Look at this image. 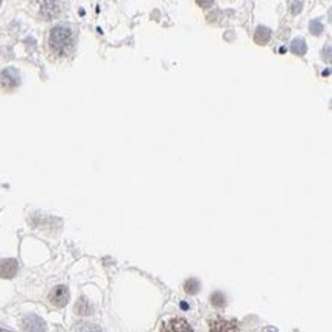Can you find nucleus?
I'll return each instance as SVG.
<instances>
[{"label":"nucleus","mask_w":332,"mask_h":332,"mask_svg":"<svg viewBox=\"0 0 332 332\" xmlns=\"http://www.w3.org/2000/svg\"><path fill=\"white\" fill-rule=\"evenodd\" d=\"M92 311H94V308H92V305L89 303L88 299H85V297L78 299V302L75 305V312L78 315H91Z\"/></svg>","instance_id":"9d476101"},{"label":"nucleus","mask_w":332,"mask_h":332,"mask_svg":"<svg viewBox=\"0 0 332 332\" xmlns=\"http://www.w3.org/2000/svg\"><path fill=\"white\" fill-rule=\"evenodd\" d=\"M225 303H227V299H225V296L220 291H216L211 296V305L214 308H224Z\"/></svg>","instance_id":"f8f14e48"},{"label":"nucleus","mask_w":332,"mask_h":332,"mask_svg":"<svg viewBox=\"0 0 332 332\" xmlns=\"http://www.w3.org/2000/svg\"><path fill=\"white\" fill-rule=\"evenodd\" d=\"M291 51L296 55H303L306 52V45L303 39H296L291 43Z\"/></svg>","instance_id":"9b49d317"},{"label":"nucleus","mask_w":332,"mask_h":332,"mask_svg":"<svg viewBox=\"0 0 332 332\" xmlns=\"http://www.w3.org/2000/svg\"><path fill=\"white\" fill-rule=\"evenodd\" d=\"M270 37H271V31L265 26H259L254 32V42L257 45H265V43H268Z\"/></svg>","instance_id":"1a4fd4ad"},{"label":"nucleus","mask_w":332,"mask_h":332,"mask_svg":"<svg viewBox=\"0 0 332 332\" xmlns=\"http://www.w3.org/2000/svg\"><path fill=\"white\" fill-rule=\"evenodd\" d=\"M311 29H312V32H315V34H320V32L323 31V26H321V23H318V22H314V23L311 25Z\"/></svg>","instance_id":"2eb2a0df"},{"label":"nucleus","mask_w":332,"mask_h":332,"mask_svg":"<svg viewBox=\"0 0 332 332\" xmlns=\"http://www.w3.org/2000/svg\"><path fill=\"white\" fill-rule=\"evenodd\" d=\"M210 332H239V324L236 320L214 318L210 321Z\"/></svg>","instance_id":"39448f33"},{"label":"nucleus","mask_w":332,"mask_h":332,"mask_svg":"<svg viewBox=\"0 0 332 332\" xmlns=\"http://www.w3.org/2000/svg\"><path fill=\"white\" fill-rule=\"evenodd\" d=\"M289 7H292V13H294V14H297V13L302 10V4H300V2H291Z\"/></svg>","instance_id":"dca6fc26"},{"label":"nucleus","mask_w":332,"mask_h":332,"mask_svg":"<svg viewBox=\"0 0 332 332\" xmlns=\"http://www.w3.org/2000/svg\"><path fill=\"white\" fill-rule=\"evenodd\" d=\"M49 48L54 54L64 57L73 49V32L69 26L58 25L49 32Z\"/></svg>","instance_id":"f257e3e1"},{"label":"nucleus","mask_w":332,"mask_h":332,"mask_svg":"<svg viewBox=\"0 0 332 332\" xmlns=\"http://www.w3.org/2000/svg\"><path fill=\"white\" fill-rule=\"evenodd\" d=\"M184 289H186L187 294H196L201 289V283L198 279H189L186 283H184Z\"/></svg>","instance_id":"ddd939ff"},{"label":"nucleus","mask_w":332,"mask_h":332,"mask_svg":"<svg viewBox=\"0 0 332 332\" xmlns=\"http://www.w3.org/2000/svg\"><path fill=\"white\" fill-rule=\"evenodd\" d=\"M49 302L57 306V308H63L67 305L69 302V289L64 285H58L55 286L51 292H49Z\"/></svg>","instance_id":"20e7f679"},{"label":"nucleus","mask_w":332,"mask_h":332,"mask_svg":"<svg viewBox=\"0 0 332 332\" xmlns=\"http://www.w3.org/2000/svg\"><path fill=\"white\" fill-rule=\"evenodd\" d=\"M0 5H2V2H0Z\"/></svg>","instance_id":"a211bd4d"},{"label":"nucleus","mask_w":332,"mask_h":332,"mask_svg":"<svg viewBox=\"0 0 332 332\" xmlns=\"http://www.w3.org/2000/svg\"><path fill=\"white\" fill-rule=\"evenodd\" d=\"M19 271V264L16 259H5L0 262V277L13 279Z\"/></svg>","instance_id":"0eeeda50"},{"label":"nucleus","mask_w":332,"mask_h":332,"mask_svg":"<svg viewBox=\"0 0 332 332\" xmlns=\"http://www.w3.org/2000/svg\"><path fill=\"white\" fill-rule=\"evenodd\" d=\"M20 85V73L16 67H7L0 72V91L13 92Z\"/></svg>","instance_id":"f03ea898"},{"label":"nucleus","mask_w":332,"mask_h":332,"mask_svg":"<svg viewBox=\"0 0 332 332\" xmlns=\"http://www.w3.org/2000/svg\"><path fill=\"white\" fill-rule=\"evenodd\" d=\"M0 332H11V330H7V329H2V327H0Z\"/></svg>","instance_id":"f3484780"},{"label":"nucleus","mask_w":332,"mask_h":332,"mask_svg":"<svg viewBox=\"0 0 332 332\" xmlns=\"http://www.w3.org/2000/svg\"><path fill=\"white\" fill-rule=\"evenodd\" d=\"M40 13H42V16H43L45 19H54L55 16H58L60 8H58V5L54 4V2H43Z\"/></svg>","instance_id":"6e6552de"},{"label":"nucleus","mask_w":332,"mask_h":332,"mask_svg":"<svg viewBox=\"0 0 332 332\" xmlns=\"http://www.w3.org/2000/svg\"><path fill=\"white\" fill-rule=\"evenodd\" d=\"M81 332H103V330L95 324H83Z\"/></svg>","instance_id":"4468645a"},{"label":"nucleus","mask_w":332,"mask_h":332,"mask_svg":"<svg viewBox=\"0 0 332 332\" xmlns=\"http://www.w3.org/2000/svg\"><path fill=\"white\" fill-rule=\"evenodd\" d=\"M22 327L25 332H46V323L39 315H26L22 320Z\"/></svg>","instance_id":"423d86ee"},{"label":"nucleus","mask_w":332,"mask_h":332,"mask_svg":"<svg viewBox=\"0 0 332 332\" xmlns=\"http://www.w3.org/2000/svg\"><path fill=\"white\" fill-rule=\"evenodd\" d=\"M161 332H193V329L186 318L173 317V318L162 323Z\"/></svg>","instance_id":"7ed1b4c3"}]
</instances>
